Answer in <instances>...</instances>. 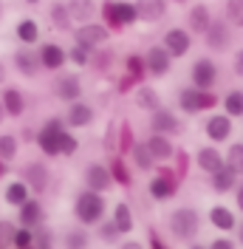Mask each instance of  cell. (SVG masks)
<instances>
[{
  "instance_id": "6da1fadb",
  "label": "cell",
  "mask_w": 243,
  "mask_h": 249,
  "mask_svg": "<svg viewBox=\"0 0 243 249\" xmlns=\"http://www.w3.org/2000/svg\"><path fill=\"white\" fill-rule=\"evenodd\" d=\"M105 213H107L105 196L91 193V190H82V193L74 196V218L82 230L85 227H96L99 221H105Z\"/></svg>"
},
{
  "instance_id": "7a4b0ae2",
  "label": "cell",
  "mask_w": 243,
  "mask_h": 249,
  "mask_svg": "<svg viewBox=\"0 0 243 249\" xmlns=\"http://www.w3.org/2000/svg\"><path fill=\"white\" fill-rule=\"evenodd\" d=\"M167 230L175 241L181 244H192L201 232V215L195 207H178L167 215Z\"/></svg>"
},
{
  "instance_id": "3957f363",
  "label": "cell",
  "mask_w": 243,
  "mask_h": 249,
  "mask_svg": "<svg viewBox=\"0 0 243 249\" xmlns=\"http://www.w3.org/2000/svg\"><path fill=\"white\" fill-rule=\"evenodd\" d=\"M65 130V122H62V116H48L43 127L34 133V142H37V147L43 150V156L48 159H60V133Z\"/></svg>"
},
{
  "instance_id": "277c9868",
  "label": "cell",
  "mask_w": 243,
  "mask_h": 249,
  "mask_svg": "<svg viewBox=\"0 0 243 249\" xmlns=\"http://www.w3.org/2000/svg\"><path fill=\"white\" fill-rule=\"evenodd\" d=\"M221 99H218V93L215 91H195V88H181L178 91V108L184 113H190V116H195V113H204V110H215Z\"/></svg>"
},
{
  "instance_id": "5b68a950",
  "label": "cell",
  "mask_w": 243,
  "mask_h": 249,
  "mask_svg": "<svg viewBox=\"0 0 243 249\" xmlns=\"http://www.w3.org/2000/svg\"><path fill=\"white\" fill-rule=\"evenodd\" d=\"M190 79H192L190 88H195V91H215V85L221 79V68L209 57H198L190 68Z\"/></svg>"
},
{
  "instance_id": "8992f818",
  "label": "cell",
  "mask_w": 243,
  "mask_h": 249,
  "mask_svg": "<svg viewBox=\"0 0 243 249\" xmlns=\"http://www.w3.org/2000/svg\"><path fill=\"white\" fill-rule=\"evenodd\" d=\"M20 181L29 187V193H34V198L37 196H46V190L51 187V170L46 167V161H26L23 164V170H20Z\"/></svg>"
},
{
  "instance_id": "52a82bcc",
  "label": "cell",
  "mask_w": 243,
  "mask_h": 249,
  "mask_svg": "<svg viewBox=\"0 0 243 249\" xmlns=\"http://www.w3.org/2000/svg\"><path fill=\"white\" fill-rule=\"evenodd\" d=\"M156 170H158V176H153V178H150L147 196H150L153 201L164 204V201H170V198H175V196H178V178L173 176L170 167H156Z\"/></svg>"
},
{
  "instance_id": "ba28073f",
  "label": "cell",
  "mask_w": 243,
  "mask_h": 249,
  "mask_svg": "<svg viewBox=\"0 0 243 249\" xmlns=\"http://www.w3.org/2000/svg\"><path fill=\"white\" fill-rule=\"evenodd\" d=\"M102 17H105L107 31L110 29H127L136 23V3H105L102 6Z\"/></svg>"
},
{
  "instance_id": "9c48e42d",
  "label": "cell",
  "mask_w": 243,
  "mask_h": 249,
  "mask_svg": "<svg viewBox=\"0 0 243 249\" xmlns=\"http://www.w3.org/2000/svg\"><path fill=\"white\" fill-rule=\"evenodd\" d=\"M150 133H156V136H167V139H173V136H181L184 133V124H181V119L173 113L170 108H161L158 110H153L150 113Z\"/></svg>"
},
{
  "instance_id": "30bf717a",
  "label": "cell",
  "mask_w": 243,
  "mask_h": 249,
  "mask_svg": "<svg viewBox=\"0 0 243 249\" xmlns=\"http://www.w3.org/2000/svg\"><path fill=\"white\" fill-rule=\"evenodd\" d=\"M107 37H110V31L102 23H85V26H76L74 29V46L96 51V48H102L107 43Z\"/></svg>"
},
{
  "instance_id": "8fae6325",
  "label": "cell",
  "mask_w": 243,
  "mask_h": 249,
  "mask_svg": "<svg viewBox=\"0 0 243 249\" xmlns=\"http://www.w3.org/2000/svg\"><path fill=\"white\" fill-rule=\"evenodd\" d=\"M204 43L209 51L215 54H224L232 48V29H229L226 20H221V17H212V23H209V29L204 31Z\"/></svg>"
},
{
  "instance_id": "7c38bea8",
  "label": "cell",
  "mask_w": 243,
  "mask_h": 249,
  "mask_svg": "<svg viewBox=\"0 0 243 249\" xmlns=\"http://www.w3.org/2000/svg\"><path fill=\"white\" fill-rule=\"evenodd\" d=\"M82 181H85V190H91V193H99V196H105L107 190L113 187L110 170H107V164H102V161H91V164H85Z\"/></svg>"
},
{
  "instance_id": "4fadbf2b",
  "label": "cell",
  "mask_w": 243,
  "mask_h": 249,
  "mask_svg": "<svg viewBox=\"0 0 243 249\" xmlns=\"http://www.w3.org/2000/svg\"><path fill=\"white\" fill-rule=\"evenodd\" d=\"M161 48L170 54V60L175 62V60H181V57L190 54V48H192V37H190L184 29L175 26V29L164 31V37H161Z\"/></svg>"
},
{
  "instance_id": "5bb4252c",
  "label": "cell",
  "mask_w": 243,
  "mask_h": 249,
  "mask_svg": "<svg viewBox=\"0 0 243 249\" xmlns=\"http://www.w3.org/2000/svg\"><path fill=\"white\" fill-rule=\"evenodd\" d=\"M141 62H144V74H150L156 79L167 77L170 71H173V60H170V54L161 46H150L147 54L141 57Z\"/></svg>"
},
{
  "instance_id": "9a60e30c",
  "label": "cell",
  "mask_w": 243,
  "mask_h": 249,
  "mask_svg": "<svg viewBox=\"0 0 243 249\" xmlns=\"http://www.w3.org/2000/svg\"><path fill=\"white\" fill-rule=\"evenodd\" d=\"M62 122H65V127H71V130L91 127V124L96 122V108L79 99V102H74V105H68L65 116H62Z\"/></svg>"
},
{
  "instance_id": "2e32d148",
  "label": "cell",
  "mask_w": 243,
  "mask_h": 249,
  "mask_svg": "<svg viewBox=\"0 0 243 249\" xmlns=\"http://www.w3.org/2000/svg\"><path fill=\"white\" fill-rule=\"evenodd\" d=\"M51 91L54 96L60 99V102H68V105H74L82 99V82L76 74H60V77L51 82Z\"/></svg>"
},
{
  "instance_id": "e0dca14e",
  "label": "cell",
  "mask_w": 243,
  "mask_h": 249,
  "mask_svg": "<svg viewBox=\"0 0 243 249\" xmlns=\"http://www.w3.org/2000/svg\"><path fill=\"white\" fill-rule=\"evenodd\" d=\"M43 224H46V207H43L40 198H29V201L17 210V227H23V230H37V227H43Z\"/></svg>"
},
{
  "instance_id": "ac0fdd59",
  "label": "cell",
  "mask_w": 243,
  "mask_h": 249,
  "mask_svg": "<svg viewBox=\"0 0 243 249\" xmlns=\"http://www.w3.org/2000/svg\"><path fill=\"white\" fill-rule=\"evenodd\" d=\"M12 65H15L17 74L26 77V79H37V74L43 71V68H40V60H37V54H34V48H23V46L12 54Z\"/></svg>"
},
{
  "instance_id": "d6986e66",
  "label": "cell",
  "mask_w": 243,
  "mask_h": 249,
  "mask_svg": "<svg viewBox=\"0 0 243 249\" xmlns=\"http://www.w3.org/2000/svg\"><path fill=\"white\" fill-rule=\"evenodd\" d=\"M37 60H40V68L43 71H62V65L68 62V57H65V48L60 46V43H43L40 46V51H37Z\"/></svg>"
},
{
  "instance_id": "ffe728a7",
  "label": "cell",
  "mask_w": 243,
  "mask_h": 249,
  "mask_svg": "<svg viewBox=\"0 0 243 249\" xmlns=\"http://www.w3.org/2000/svg\"><path fill=\"white\" fill-rule=\"evenodd\" d=\"M0 105L6 110V116H12V119H20L23 113H26V93L15 88V85H3V91H0Z\"/></svg>"
},
{
  "instance_id": "44dd1931",
  "label": "cell",
  "mask_w": 243,
  "mask_h": 249,
  "mask_svg": "<svg viewBox=\"0 0 243 249\" xmlns=\"http://www.w3.org/2000/svg\"><path fill=\"white\" fill-rule=\"evenodd\" d=\"M232 119L224 116V113H212L207 122H204V133H207V139L212 142V144H221V142H226L232 136Z\"/></svg>"
},
{
  "instance_id": "7402d4cb",
  "label": "cell",
  "mask_w": 243,
  "mask_h": 249,
  "mask_svg": "<svg viewBox=\"0 0 243 249\" xmlns=\"http://www.w3.org/2000/svg\"><path fill=\"white\" fill-rule=\"evenodd\" d=\"M144 147H147V153H150V159L156 161V164L173 161V156H175V144H173V139H167V136H156V133H150V136L144 139Z\"/></svg>"
},
{
  "instance_id": "603a6c76",
  "label": "cell",
  "mask_w": 243,
  "mask_h": 249,
  "mask_svg": "<svg viewBox=\"0 0 243 249\" xmlns=\"http://www.w3.org/2000/svg\"><path fill=\"white\" fill-rule=\"evenodd\" d=\"M209 23H212V12L204 6V3H195V6H190V12H187V34L192 37V34H204V31L209 29Z\"/></svg>"
},
{
  "instance_id": "cb8c5ba5",
  "label": "cell",
  "mask_w": 243,
  "mask_h": 249,
  "mask_svg": "<svg viewBox=\"0 0 243 249\" xmlns=\"http://www.w3.org/2000/svg\"><path fill=\"white\" fill-rule=\"evenodd\" d=\"M195 164H198V170H204L207 176H212V173H218L221 167H224V153L218 150V147H198V153H195Z\"/></svg>"
},
{
  "instance_id": "d4e9b609",
  "label": "cell",
  "mask_w": 243,
  "mask_h": 249,
  "mask_svg": "<svg viewBox=\"0 0 243 249\" xmlns=\"http://www.w3.org/2000/svg\"><path fill=\"white\" fill-rule=\"evenodd\" d=\"M167 3L164 0H147V3H136V20L141 23H158L161 17L167 15Z\"/></svg>"
},
{
  "instance_id": "484cf974",
  "label": "cell",
  "mask_w": 243,
  "mask_h": 249,
  "mask_svg": "<svg viewBox=\"0 0 243 249\" xmlns=\"http://www.w3.org/2000/svg\"><path fill=\"white\" fill-rule=\"evenodd\" d=\"M209 224H212L215 230H221V232H232L235 227H238V218L235 213L224 207V204H215L212 210H209Z\"/></svg>"
},
{
  "instance_id": "4316f807",
  "label": "cell",
  "mask_w": 243,
  "mask_h": 249,
  "mask_svg": "<svg viewBox=\"0 0 243 249\" xmlns=\"http://www.w3.org/2000/svg\"><path fill=\"white\" fill-rule=\"evenodd\" d=\"M113 227L119 230V235H130L133 232V227H136V221H133V210H130V204L119 201L113 207Z\"/></svg>"
},
{
  "instance_id": "83f0119b",
  "label": "cell",
  "mask_w": 243,
  "mask_h": 249,
  "mask_svg": "<svg viewBox=\"0 0 243 249\" xmlns=\"http://www.w3.org/2000/svg\"><path fill=\"white\" fill-rule=\"evenodd\" d=\"M133 99H136V108L147 110V113H153V110L161 108V96H158V91L150 88V85H139L136 93H133Z\"/></svg>"
},
{
  "instance_id": "f1b7e54d",
  "label": "cell",
  "mask_w": 243,
  "mask_h": 249,
  "mask_svg": "<svg viewBox=\"0 0 243 249\" xmlns=\"http://www.w3.org/2000/svg\"><path fill=\"white\" fill-rule=\"evenodd\" d=\"M15 34H17V40L23 43V48H29V46H34V43L40 40V26H37L34 17H23V20L17 23Z\"/></svg>"
},
{
  "instance_id": "f546056e",
  "label": "cell",
  "mask_w": 243,
  "mask_h": 249,
  "mask_svg": "<svg viewBox=\"0 0 243 249\" xmlns=\"http://www.w3.org/2000/svg\"><path fill=\"white\" fill-rule=\"evenodd\" d=\"M235 184H238V176H235V173H229L226 167H221L218 173H212V176H209V187H212V193H218V196H226V193H232V190H235Z\"/></svg>"
},
{
  "instance_id": "4dcf8cb0",
  "label": "cell",
  "mask_w": 243,
  "mask_h": 249,
  "mask_svg": "<svg viewBox=\"0 0 243 249\" xmlns=\"http://www.w3.org/2000/svg\"><path fill=\"white\" fill-rule=\"evenodd\" d=\"M29 198H31L29 187L23 184L20 178H17V181H12V184H9V187H6V190H3V201L9 204V207H17V210H20L23 204L29 201Z\"/></svg>"
},
{
  "instance_id": "1f68e13d",
  "label": "cell",
  "mask_w": 243,
  "mask_h": 249,
  "mask_svg": "<svg viewBox=\"0 0 243 249\" xmlns=\"http://www.w3.org/2000/svg\"><path fill=\"white\" fill-rule=\"evenodd\" d=\"M113 62H116V51L102 46V48H96V51H91V62H88V68H93L96 74H107Z\"/></svg>"
},
{
  "instance_id": "d6a6232c",
  "label": "cell",
  "mask_w": 243,
  "mask_h": 249,
  "mask_svg": "<svg viewBox=\"0 0 243 249\" xmlns=\"http://www.w3.org/2000/svg\"><path fill=\"white\" fill-rule=\"evenodd\" d=\"M224 167L235 176H243V142L229 144L226 153H224Z\"/></svg>"
},
{
  "instance_id": "836d02e7",
  "label": "cell",
  "mask_w": 243,
  "mask_h": 249,
  "mask_svg": "<svg viewBox=\"0 0 243 249\" xmlns=\"http://www.w3.org/2000/svg\"><path fill=\"white\" fill-rule=\"evenodd\" d=\"M68 6V15H71V23L79 20V26H85V23H93V15H96V6L88 3V0H82V3H65Z\"/></svg>"
},
{
  "instance_id": "e575fe53",
  "label": "cell",
  "mask_w": 243,
  "mask_h": 249,
  "mask_svg": "<svg viewBox=\"0 0 243 249\" xmlns=\"http://www.w3.org/2000/svg\"><path fill=\"white\" fill-rule=\"evenodd\" d=\"M20 153V139L15 133H0V161L3 164H12Z\"/></svg>"
},
{
  "instance_id": "d590c367",
  "label": "cell",
  "mask_w": 243,
  "mask_h": 249,
  "mask_svg": "<svg viewBox=\"0 0 243 249\" xmlns=\"http://www.w3.org/2000/svg\"><path fill=\"white\" fill-rule=\"evenodd\" d=\"M221 105H224V116H229V119H238V116H243V91L241 88H232V91L221 99Z\"/></svg>"
},
{
  "instance_id": "8d00e7d4",
  "label": "cell",
  "mask_w": 243,
  "mask_h": 249,
  "mask_svg": "<svg viewBox=\"0 0 243 249\" xmlns=\"http://www.w3.org/2000/svg\"><path fill=\"white\" fill-rule=\"evenodd\" d=\"M62 247L65 249H88L91 247V235L82 227H74V230H68V232L62 235Z\"/></svg>"
},
{
  "instance_id": "74e56055",
  "label": "cell",
  "mask_w": 243,
  "mask_h": 249,
  "mask_svg": "<svg viewBox=\"0 0 243 249\" xmlns=\"http://www.w3.org/2000/svg\"><path fill=\"white\" fill-rule=\"evenodd\" d=\"M48 20H51L54 29H62V31L71 29V15H68V6L65 3H51L48 6Z\"/></svg>"
},
{
  "instance_id": "f35d334b",
  "label": "cell",
  "mask_w": 243,
  "mask_h": 249,
  "mask_svg": "<svg viewBox=\"0 0 243 249\" xmlns=\"http://www.w3.org/2000/svg\"><path fill=\"white\" fill-rule=\"evenodd\" d=\"M130 156H133L136 170H141V173H153V170H156V161L150 159L147 147H144V142H136V144L130 147Z\"/></svg>"
},
{
  "instance_id": "ab89813d",
  "label": "cell",
  "mask_w": 243,
  "mask_h": 249,
  "mask_svg": "<svg viewBox=\"0 0 243 249\" xmlns=\"http://www.w3.org/2000/svg\"><path fill=\"white\" fill-rule=\"evenodd\" d=\"M31 249H54V232H51V227H37V230H31Z\"/></svg>"
},
{
  "instance_id": "60d3db41",
  "label": "cell",
  "mask_w": 243,
  "mask_h": 249,
  "mask_svg": "<svg viewBox=\"0 0 243 249\" xmlns=\"http://www.w3.org/2000/svg\"><path fill=\"white\" fill-rule=\"evenodd\" d=\"M107 170H110V178H113V184H124V187L133 184V178H130V170H127V164H124L122 159H113V164H110Z\"/></svg>"
},
{
  "instance_id": "b9f144b4",
  "label": "cell",
  "mask_w": 243,
  "mask_h": 249,
  "mask_svg": "<svg viewBox=\"0 0 243 249\" xmlns=\"http://www.w3.org/2000/svg\"><path fill=\"white\" fill-rule=\"evenodd\" d=\"M226 23L229 29H243V0H229L226 3Z\"/></svg>"
},
{
  "instance_id": "7bdbcfd3",
  "label": "cell",
  "mask_w": 243,
  "mask_h": 249,
  "mask_svg": "<svg viewBox=\"0 0 243 249\" xmlns=\"http://www.w3.org/2000/svg\"><path fill=\"white\" fill-rule=\"evenodd\" d=\"M96 230H99V241H102V244H107V247H113V244H116V241L122 238L119 230L113 227V221H110V218L99 221V224H96Z\"/></svg>"
},
{
  "instance_id": "ee69618b",
  "label": "cell",
  "mask_w": 243,
  "mask_h": 249,
  "mask_svg": "<svg viewBox=\"0 0 243 249\" xmlns=\"http://www.w3.org/2000/svg\"><path fill=\"white\" fill-rule=\"evenodd\" d=\"M76 150H79V142H76V136L68 130V127H65V130L60 133V156H65V159H68V156H74Z\"/></svg>"
},
{
  "instance_id": "f6af8a7d",
  "label": "cell",
  "mask_w": 243,
  "mask_h": 249,
  "mask_svg": "<svg viewBox=\"0 0 243 249\" xmlns=\"http://www.w3.org/2000/svg\"><path fill=\"white\" fill-rule=\"evenodd\" d=\"M124 71H127V77L130 79H141L144 77V62L139 54H127L124 57Z\"/></svg>"
},
{
  "instance_id": "bcb514c9",
  "label": "cell",
  "mask_w": 243,
  "mask_h": 249,
  "mask_svg": "<svg viewBox=\"0 0 243 249\" xmlns=\"http://www.w3.org/2000/svg\"><path fill=\"white\" fill-rule=\"evenodd\" d=\"M15 230H17V224H12L9 218H0V249H12Z\"/></svg>"
},
{
  "instance_id": "7dc6e473",
  "label": "cell",
  "mask_w": 243,
  "mask_h": 249,
  "mask_svg": "<svg viewBox=\"0 0 243 249\" xmlns=\"http://www.w3.org/2000/svg\"><path fill=\"white\" fill-rule=\"evenodd\" d=\"M65 57H68V62H74V65H79V68H88V62H91V51H88V48L74 46L71 51H65Z\"/></svg>"
},
{
  "instance_id": "c3c4849f",
  "label": "cell",
  "mask_w": 243,
  "mask_h": 249,
  "mask_svg": "<svg viewBox=\"0 0 243 249\" xmlns=\"http://www.w3.org/2000/svg\"><path fill=\"white\" fill-rule=\"evenodd\" d=\"M136 144V139H133V130H130V122H122L119 124V150H124V153H130V147Z\"/></svg>"
},
{
  "instance_id": "681fc988",
  "label": "cell",
  "mask_w": 243,
  "mask_h": 249,
  "mask_svg": "<svg viewBox=\"0 0 243 249\" xmlns=\"http://www.w3.org/2000/svg\"><path fill=\"white\" fill-rule=\"evenodd\" d=\"M12 249H31V230L17 227L15 238H12Z\"/></svg>"
},
{
  "instance_id": "f907efd6",
  "label": "cell",
  "mask_w": 243,
  "mask_h": 249,
  "mask_svg": "<svg viewBox=\"0 0 243 249\" xmlns=\"http://www.w3.org/2000/svg\"><path fill=\"white\" fill-rule=\"evenodd\" d=\"M207 249H238V244L232 238H215L212 244H207Z\"/></svg>"
},
{
  "instance_id": "816d5d0a",
  "label": "cell",
  "mask_w": 243,
  "mask_h": 249,
  "mask_svg": "<svg viewBox=\"0 0 243 249\" xmlns=\"http://www.w3.org/2000/svg\"><path fill=\"white\" fill-rule=\"evenodd\" d=\"M232 71H235V77L243 79V48H238V54H235V60H232Z\"/></svg>"
},
{
  "instance_id": "f5cc1de1",
  "label": "cell",
  "mask_w": 243,
  "mask_h": 249,
  "mask_svg": "<svg viewBox=\"0 0 243 249\" xmlns=\"http://www.w3.org/2000/svg\"><path fill=\"white\" fill-rule=\"evenodd\" d=\"M232 196H235V201H238V210L243 213V178L235 184V190H232Z\"/></svg>"
},
{
  "instance_id": "db71d44e",
  "label": "cell",
  "mask_w": 243,
  "mask_h": 249,
  "mask_svg": "<svg viewBox=\"0 0 243 249\" xmlns=\"http://www.w3.org/2000/svg\"><path fill=\"white\" fill-rule=\"evenodd\" d=\"M150 249H167L164 247V241H161L156 232H150Z\"/></svg>"
},
{
  "instance_id": "11a10c76",
  "label": "cell",
  "mask_w": 243,
  "mask_h": 249,
  "mask_svg": "<svg viewBox=\"0 0 243 249\" xmlns=\"http://www.w3.org/2000/svg\"><path fill=\"white\" fill-rule=\"evenodd\" d=\"M6 77H9V65L0 60V85H6Z\"/></svg>"
},
{
  "instance_id": "9f6ffc18",
  "label": "cell",
  "mask_w": 243,
  "mask_h": 249,
  "mask_svg": "<svg viewBox=\"0 0 243 249\" xmlns=\"http://www.w3.org/2000/svg\"><path fill=\"white\" fill-rule=\"evenodd\" d=\"M130 85H133V79L124 74V77H122V82H119V91H130Z\"/></svg>"
},
{
  "instance_id": "6f0895ef",
  "label": "cell",
  "mask_w": 243,
  "mask_h": 249,
  "mask_svg": "<svg viewBox=\"0 0 243 249\" xmlns=\"http://www.w3.org/2000/svg\"><path fill=\"white\" fill-rule=\"evenodd\" d=\"M119 249H144V247H141L139 241H124V244H122Z\"/></svg>"
},
{
  "instance_id": "680465c9",
  "label": "cell",
  "mask_w": 243,
  "mask_h": 249,
  "mask_svg": "<svg viewBox=\"0 0 243 249\" xmlns=\"http://www.w3.org/2000/svg\"><path fill=\"white\" fill-rule=\"evenodd\" d=\"M17 139H23V142H31V139H34V130H31V127H26V130H23V133H20Z\"/></svg>"
},
{
  "instance_id": "91938a15",
  "label": "cell",
  "mask_w": 243,
  "mask_h": 249,
  "mask_svg": "<svg viewBox=\"0 0 243 249\" xmlns=\"http://www.w3.org/2000/svg\"><path fill=\"white\" fill-rule=\"evenodd\" d=\"M235 230H238V244H241V247H243V221H241V224H238V227H235Z\"/></svg>"
},
{
  "instance_id": "94428289",
  "label": "cell",
  "mask_w": 243,
  "mask_h": 249,
  "mask_svg": "<svg viewBox=\"0 0 243 249\" xmlns=\"http://www.w3.org/2000/svg\"><path fill=\"white\" fill-rule=\"evenodd\" d=\"M187 249H207V244H201V241H192V244H190Z\"/></svg>"
},
{
  "instance_id": "6125c7cd",
  "label": "cell",
  "mask_w": 243,
  "mask_h": 249,
  "mask_svg": "<svg viewBox=\"0 0 243 249\" xmlns=\"http://www.w3.org/2000/svg\"><path fill=\"white\" fill-rule=\"evenodd\" d=\"M6 167H9V164H3V161H0V178L6 176Z\"/></svg>"
},
{
  "instance_id": "be15d7a7",
  "label": "cell",
  "mask_w": 243,
  "mask_h": 249,
  "mask_svg": "<svg viewBox=\"0 0 243 249\" xmlns=\"http://www.w3.org/2000/svg\"><path fill=\"white\" fill-rule=\"evenodd\" d=\"M6 122V110H3V105H0V124Z\"/></svg>"
},
{
  "instance_id": "e7e4bbea",
  "label": "cell",
  "mask_w": 243,
  "mask_h": 249,
  "mask_svg": "<svg viewBox=\"0 0 243 249\" xmlns=\"http://www.w3.org/2000/svg\"><path fill=\"white\" fill-rule=\"evenodd\" d=\"M0 17H3V6H0Z\"/></svg>"
}]
</instances>
